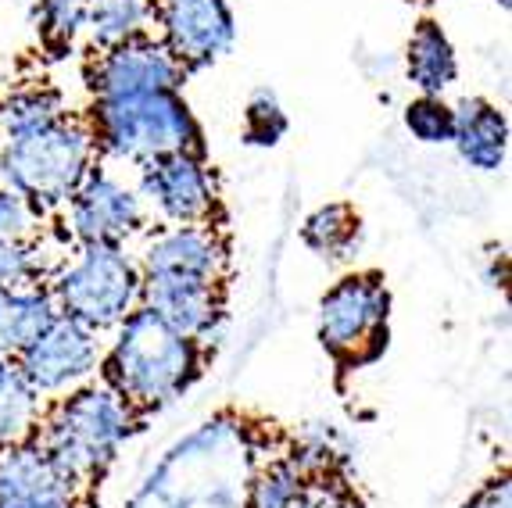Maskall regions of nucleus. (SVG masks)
<instances>
[{"label":"nucleus","mask_w":512,"mask_h":508,"mask_svg":"<svg viewBox=\"0 0 512 508\" xmlns=\"http://www.w3.org/2000/svg\"><path fill=\"white\" fill-rule=\"evenodd\" d=\"M154 18L162 26V43L183 72L215 65L237 43V18L226 0H158Z\"/></svg>","instance_id":"9"},{"label":"nucleus","mask_w":512,"mask_h":508,"mask_svg":"<svg viewBox=\"0 0 512 508\" xmlns=\"http://www.w3.org/2000/svg\"><path fill=\"white\" fill-rule=\"evenodd\" d=\"M43 276L40 251L29 244H0V287H26Z\"/></svg>","instance_id":"29"},{"label":"nucleus","mask_w":512,"mask_h":508,"mask_svg":"<svg viewBox=\"0 0 512 508\" xmlns=\"http://www.w3.org/2000/svg\"><path fill=\"white\" fill-rule=\"evenodd\" d=\"M90 136L108 158L147 165L169 154H201V126L180 90L104 97L90 108Z\"/></svg>","instance_id":"3"},{"label":"nucleus","mask_w":512,"mask_h":508,"mask_svg":"<svg viewBox=\"0 0 512 508\" xmlns=\"http://www.w3.org/2000/svg\"><path fill=\"white\" fill-rule=\"evenodd\" d=\"M51 297L61 315L83 322L94 333L115 330L140 308V269L122 244H86L54 276Z\"/></svg>","instance_id":"6"},{"label":"nucleus","mask_w":512,"mask_h":508,"mask_svg":"<svg viewBox=\"0 0 512 508\" xmlns=\"http://www.w3.org/2000/svg\"><path fill=\"white\" fill-rule=\"evenodd\" d=\"M0 508H79L76 498H40V501H4Z\"/></svg>","instance_id":"31"},{"label":"nucleus","mask_w":512,"mask_h":508,"mask_svg":"<svg viewBox=\"0 0 512 508\" xmlns=\"http://www.w3.org/2000/svg\"><path fill=\"white\" fill-rule=\"evenodd\" d=\"M43 222V208L15 190L0 187V244H29Z\"/></svg>","instance_id":"27"},{"label":"nucleus","mask_w":512,"mask_h":508,"mask_svg":"<svg viewBox=\"0 0 512 508\" xmlns=\"http://www.w3.org/2000/svg\"><path fill=\"white\" fill-rule=\"evenodd\" d=\"M405 129L412 133V140L427 147L437 144H452L455 136V108L444 97H430V94H419L405 104V115H402Z\"/></svg>","instance_id":"25"},{"label":"nucleus","mask_w":512,"mask_h":508,"mask_svg":"<svg viewBox=\"0 0 512 508\" xmlns=\"http://www.w3.org/2000/svg\"><path fill=\"white\" fill-rule=\"evenodd\" d=\"M36 426H40V394L15 358H0V448L29 441Z\"/></svg>","instance_id":"19"},{"label":"nucleus","mask_w":512,"mask_h":508,"mask_svg":"<svg viewBox=\"0 0 512 508\" xmlns=\"http://www.w3.org/2000/svg\"><path fill=\"white\" fill-rule=\"evenodd\" d=\"M18 369L36 387V394H65L76 390L86 376L97 373L101 365V340L90 326L69 319V315H54L51 326L15 358Z\"/></svg>","instance_id":"8"},{"label":"nucleus","mask_w":512,"mask_h":508,"mask_svg":"<svg viewBox=\"0 0 512 508\" xmlns=\"http://www.w3.org/2000/svg\"><path fill=\"white\" fill-rule=\"evenodd\" d=\"M69 226L79 244H122L144 226V201L122 179L90 169L69 197Z\"/></svg>","instance_id":"12"},{"label":"nucleus","mask_w":512,"mask_h":508,"mask_svg":"<svg viewBox=\"0 0 512 508\" xmlns=\"http://www.w3.org/2000/svg\"><path fill=\"white\" fill-rule=\"evenodd\" d=\"M58 315L51 290L40 283L0 287V358H18Z\"/></svg>","instance_id":"17"},{"label":"nucleus","mask_w":512,"mask_h":508,"mask_svg":"<svg viewBox=\"0 0 512 508\" xmlns=\"http://www.w3.org/2000/svg\"><path fill=\"white\" fill-rule=\"evenodd\" d=\"M462 508H512V487H509V476H491V480L473 494L470 501Z\"/></svg>","instance_id":"30"},{"label":"nucleus","mask_w":512,"mask_h":508,"mask_svg":"<svg viewBox=\"0 0 512 508\" xmlns=\"http://www.w3.org/2000/svg\"><path fill=\"white\" fill-rule=\"evenodd\" d=\"M94 154L90 126L65 115L40 133L0 144V179L36 208H54L76 194L86 172L94 169Z\"/></svg>","instance_id":"5"},{"label":"nucleus","mask_w":512,"mask_h":508,"mask_svg":"<svg viewBox=\"0 0 512 508\" xmlns=\"http://www.w3.org/2000/svg\"><path fill=\"white\" fill-rule=\"evenodd\" d=\"M405 72L419 94L430 97H444V90H452L459 79V54L434 18H423L412 29L409 47H405Z\"/></svg>","instance_id":"18"},{"label":"nucleus","mask_w":512,"mask_h":508,"mask_svg":"<svg viewBox=\"0 0 512 508\" xmlns=\"http://www.w3.org/2000/svg\"><path fill=\"white\" fill-rule=\"evenodd\" d=\"M140 308L190 340H205L222 319V283L212 280H140Z\"/></svg>","instance_id":"14"},{"label":"nucleus","mask_w":512,"mask_h":508,"mask_svg":"<svg viewBox=\"0 0 512 508\" xmlns=\"http://www.w3.org/2000/svg\"><path fill=\"white\" fill-rule=\"evenodd\" d=\"M140 280H212L226 276V244L219 229L208 226H169L154 233L140 251Z\"/></svg>","instance_id":"13"},{"label":"nucleus","mask_w":512,"mask_h":508,"mask_svg":"<svg viewBox=\"0 0 512 508\" xmlns=\"http://www.w3.org/2000/svg\"><path fill=\"white\" fill-rule=\"evenodd\" d=\"M362 219L359 212L344 201L323 204L316 212L301 222V240H305L308 251H316L319 258H330V262H341L348 258L351 247L359 244Z\"/></svg>","instance_id":"21"},{"label":"nucleus","mask_w":512,"mask_h":508,"mask_svg":"<svg viewBox=\"0 0 512 508\" xmlns=\"http://www.w3.org/2000/svg\"><path fill=\"white\" fill-rule=\"evenodd\" d=\"M151 18L154 0H94L83 29L97 51H108V47H119V43L144 36Z\"/></svg>","instance_id":"20"},{"label":"nucleus","mask_w":512,"mask_h":508,"mask_svg":"<svg viewBox=\"0 0 512 508\" xmlns=\"http://www.w3.org/2000/svg\"><path fill=\"white\" fill-rule=\"evenodd\" d=\"M291 508H359V501H355V494L333 473H319V476H305Z\"/></svg>","instance_id":"28"},{"label":"nucleus","mask_w":512,"mask_h":508,"mask_svg":"<svg viewBox=\"0 0 512 508\" xmlns=\"http://www.w3.org/2000/svg\"><path fill=\"white\" fill-rule=\"evenodd\" d=\"M201 376V340L165 326L147 308L119 322V337L104 358V380L133 412H158Z\"/></svg>","instance_id":"2"},{"label":"nucleus","mask_w":512,"mask_h":508,"mask_svg":"<svg viewBox=\"0 0 512 508\" xmlns=\"http://www.w3.org/2000/svg\"><path fill=\"white\" fill-rule=\"evenodd\" d=\"M301 483H305V473L294 466L291 458H276V462L262 466L258 473H251L248 508H291Z\"/></svg>","instance_id":"24"},{"label":"nucleus","mask_w":512,"mask_h":508,"mask_svg":"<svg viewBox=\"0 0 512 508\" xmlns=\"http://www.w3.org/2000/svg\"><path fill=\"white\" fill-rule=\"evenodd\" d=\"M455 108L452 144L459 158L477 172H498L509 158V119L487 97H462Z\"/></svg>","instance_id":"16"},{"label":"nucleus","mask_w":512,"mask_h":508,"mask_svg":"<svg viewBox=\"0 0 512 508\" xmlns=\"http://www.w3.org/2000/svg\"><path fill=\"white\" fill-rule=\"evenodd\" d=\"M183 76L187 72L169 54V47L162 40H147V36L97 51L94 61L86 65V83H90L94 101L154 94V90H180Z\"/></svg>","instance_id":"11"},{"label":"nucleus","mask_w":512,"mask_h":508,"mask_svg":"<svg viewBox=\"0 0 512 508\" xmlns=\"http://www.w3.org/2000/svg\"><path fill=\"white\" fill-rule=\"evenodd\" d=\"M90 4L94 0H40V8H36V33H40L43 47L69 51L76 36L83 33Z\"/></svg>","instance_id":"23"},{"label":"nucleus","mask_w":512,"mask_h":508,"mask_svg":"<svg viewBox=\"0 0 512 508\" xmlns=\"http://www.w3.org/2000/svg\"><path fill=\"white\" fill-rule=\"evenodd\" d=\"M498 4H502V8H509V0H498Z\"/></svg>","instance_id":"32"},{"label":"nucleus","mask_w":512,"mask_h":508,"mask_svg":"<svg viewBox=\"0 0 512 508\" xmlns=\"http://www.w3.org/2000/svg\"><path fill=\"white\" fill-rule=\"evenodd\" d=\"M248 483L244 426L215 419L165 455L129 508H248Z\"/></svg>","instance_id":"1"},{"label":"nucleus","mask_w":512,"mask_h":508,"mask_svg":"<svg viewBox=\"0 0 512 508\" xmlns=\"http://www.w3.org/2000/svg\"><path fill=\"white\" fill-rule=\"evenodd\" d=\"M40 498L79 501V487L47 455L43 444L22 441V444H11V448H0V505L4 501H40Z\"/></svg>","instance_id":"15"},{"label":"nucleus","mask_w":512,"mask_h":508,"mask_svg":"<svg viewBox=\"0 0 512 508\" xmlns=\"http://www.w3.org/2000/svg\"><path fill=\"white\" fill-rule=\"evenodd\" d=\"M137 426V412L101 383L76 387L43 419V448L76 487L101 480Z\"/></svg>","instance_id":"4"},{"label":"nucleus","mask_w":512,"mask_h":508,"mask_svg":"<svg viewBox=\"0 0 512 508\" xmlns=\"http://www.w3.org/2000/svg\"><path fill=\"white\" fill-rule=\"evenodd\" d=\"M140 201L172 226H208L219 208L215 179L201 154H169L140 165Z\"/></svg>","instance_id":"10"},{"label":"nucleus","mask_w":512,"mask_h":508,"mask_svg":"<svg viewBox=\"0 0 512 508\" xmlns=\"http://www.w3.org/2000/svg\"><path fill=\"white\" fill-rule=\"evenodd\" d=\"M287 111L273 90H255L244 108V140L251 147H276L287 136Z\"/></svg>","instance_id":"26"},{"label":"nucleus","mask_w":512,"mask_h":508,"mask_svg":"<svg viewBox=\"0 0 512 508\" xmlns=\"http://www.w3.org/2000/svg\"><path fill=\"white\" fill-rule=\"evenodd\" d=\"M391 319V290L380 272H351L319 301V340L333 358L359 362L380 348Z\"/></svg>","instance_id":"7"},{"label":"nucleus","mask_w":512,"mask_h":508,"mask_svg":"<svg viewBox=\"0 0 512 508\" xmlns=\"http://www.w3.org/2000/svg\"><path fill=\"white\" fill-rule=\"evenodd\" d=\"M69 115L61 97L47 86H29V90H18L8 101H0V144L8 140H22L29 133H40V129L54 126Z\"/></svg>","instance_id":"22"}]
</instances>
